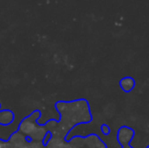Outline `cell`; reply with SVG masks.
<instances>
[{
    "label": "cell",
    "mask_w": 149,
    "mask_h": 148,
    "mask_svg": "<svg viewBox=\"0 0 149 148\" xmlns=\"http://www.w3.org/2000/svg\"><path fill=\"white\" fill-rule=\"evenodd\" d=\"M14 121V114L10 110H0V125L8 126Z\"/></svg>",
    "instance_id": "cell-1"
},
{
    "label": "cell",
    "mask_w": 149,
    "mask_h": 148,
    "mask_svg": "<svg viewBox=\"0 0 149 148\" xmlns=\"http://www.w3.org/2000/svg\"><path fill=\"white\" fill-rule=\"evenodd\" d=\"M120 86L125 92H130L131 90H133L134 86H135V80L130 76L124 77L120 81Z\"/></svg>",
    "instance_id": "cell-2"
},
{
    "label": "cell",
    "mask_w": 149,
    "mask_h": 148,
    "mask_svg": "<svg viewBox=\"0 0 149 148\" xmlns=\"http://www.w3.org/2000/svg\"><path fill=\"white\" fill-rule=\"evenodd\" d=\"M102 131L104 134H109L110 133V128H109L108 125H102Z\"/></svg>",
    "instance_id": "cell-3"
},
{
    "label": "cell",
    "mask_w": 149,
    "mask_h": 148,
    "mask_svg": "<svg viewBox=\"0 0 149 148\" xmlns=\"http://www.w3.org/2000/svg\"><path fill=\"white\" fill-rule=\"evenodd\" d=\"M51 137H52V134H51V132H47V134H46V136H45V138H44V144H47L48 143V140L49 139H51Z\"/></svg>",
    "instance_id": "cell-4"
},
{
    "label": "cell",
    "mask_w": 149,
    "mask_h": 148,
    "mask_svg": "<svg viewBox=\"0 0 149 148\" xmlns=\"http://www.w3.org/2000/svg\"><path fill=\"white\" fill-rule=\"evenodd\" d=\"M0 110H1V105H0Z\"/></svg>",
    "instance_id": "cell-5"
}]
</instances>
